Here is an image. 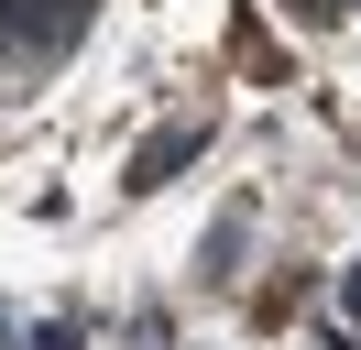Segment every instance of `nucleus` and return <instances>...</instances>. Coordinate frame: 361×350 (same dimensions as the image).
<instances>
[{"label": "nucleus", "mask_w": 361, "mask_h": 350, "mask_svg": "<svg viewBox=\"0 0 361 350\" xmlns=\"http://www.w3.org/2000/svg\"><path fill=\"white\" fill-rule=\"evenodd\" d=\"M186 153H197V121H164V131H154V143H142V153H132V175H121V186H164V175H176V164H186Z\"/></svg>", "instance_id": "obj_1"}, {"label": "nucleus", "mask_w": 361, "mask_h": 350, "mask_svg": "<svg viewBox=\"0 0 361 350\" xmlns=\"http://www.w3.org/2000/svg\"><path fill=\"white\" fill-rule=\"evenodd\" d=\"M23 350H77V328H55V318H44V328H33Z\"/></svg>", "instance_id": "obj_2"}, {"label": "nucleus", "mask_w": 361, "mask_h": 350, "mask_svg": "<svg viewBox=\"0 0 361 350\" xmlns=\"http://www.w3.org/2000/svg\"><path fill=\"white\" fill-rule=\"evenodd\" d=\"M285 11H307V22H339V0H285Z\"/></svg>", "instance_id": "obj_3"}, {"label": "nucleus", "mask_w": 361, "mask_h": 350, "mask_svg": "<svg viewBox=\"0 0 361 350\" xmlns=\"http://www.w3.org/2000/svg\"><path fill=\"white\" fill-rule=\"evenodd\" d=\"M339 306H350V318H361V262H350V284H339Z\"/></svg>", "instance_id": "obj_4"}]
</instances>
